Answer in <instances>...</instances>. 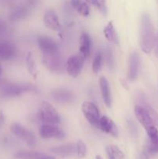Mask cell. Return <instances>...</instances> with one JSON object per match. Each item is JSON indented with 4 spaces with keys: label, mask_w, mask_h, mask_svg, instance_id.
I'll use <instances>...</instances> for the list:
<instances>
[{
    "label": "cell",
    "mask_w": 158,
    "mask_h": 159,
    "mask_svg": "<svg viewBox=\"0 0 158 159\" xmlns=\"http://www.w3.org/2000/svg\"><path fill=\"white\" fill-rule=\"evenodd\" d=\"M99 85H100L101 94H102V99H103L105 106L108 108H110L112 106L111 90H110L109 83H108L106 78L102 76L99 79Z\"/></svg>",
    "instance_id": "cell-18"
},
{
    "label": "cell",
    "mask_w": 158,
    "mask_h": 159,
    "mask_svg": "<svg viewBox=\"0 0 158 159\" xmlns=\"http://www.w3.org/2000/svg\"><path fill=\"white\" fill-rule=\"evenodd\" d=\"M139 159H150L148 157V155H147V152H143L142 154L139 156Z\"/></svg>",
    "instance_id": "cell-34"
},
{
    "label": "cell",
    "mask_w": 158,
    "mask_h": 159,
    "mask_svg": "<svg viewBox=\"0 0 158 159\" xmlns=\"http://www.w3.org/2000/svg\"><path fill=\"white\" fill-rule=\"evenodd\" d=\"M38 118L43 124H57L60 122V116L56 109L47 102H43L40 106Z\"/></svg>",
    "instance_id": "cell-2"
},
{
    "label": "cell",
    "mask_w": 158,
    "mask_h": 159,
    "mask_svg": "<svg viewBox=\"0 0 158 159\" xmlns=\"http://www.w3.org/2000/svg\"><path fill=\"white\" fill-rule=\"evenodd\" d=\"M154 30L150 15L144 12L141 18L140 27V47L142 51L146 54L152 51L154 43Z\"/></svg>",
    "instance_id": "cell-1"
},
{
    "label": "cell",
    "mask_w": 158,
    "mask_h": 159,
    "mask_svg": "<svg viewBox=\"0 0 158 159\" xmlns=\"http://www.w3.org/2000/svg\"><path fill=\"white\" fill-rule=\"evenodd\" d=\"M85 1H86L87 2L89 3V4L93 5V6H95L96 2H97V0H85Z\"/></svg>",
    "instance_id": "cell-36"
},
{
    "label": "cell",
    "mask_w": 158,
    "mask_h": 159,
    "mask_svg": "<svg viewBox=\"0 0 158 159\" xmlns=\"http://www.w3.org/2000/svg\"><path fill=\"white\" fill-rule=\"evenodd\" d=\"M95 159H102V158H101L100 156H99V155H97V156H96V158H95Z\"/></svg>",
    "instance_id": "cell-38"
},
{
    "label": "cell",
    "mask_w": 158,
    "mask_h": 159,
    "mask_svg": "<svg viewBox=\"0 0 158 159\" xmlns=\"http://www.w3.org/2000/svg\"><path fill=\"white\" fill-rule=\"evenodd\" d=\"M28 12H29V10H28V8L26 6L20 5V6L15 7L11 11L9 17V20H11V21H17V20H22V19L25 18L27 16Z\"/></svg>",
    "instance_id": "cell-21"
},
{
    "label": "cell",
    "mask_w": 158,
    "mask_h": 159,
    "mask_svg": "<svg viewBox=\"0 0 158 159\" xmlns=\"http://www.w3.org/2000/svg\"><path fill=\"white\" fill-rule=\"evenodd\" d=\"M6 30H7V26L6 22L0 19V37L2 36L6 32Z\"/></svg>",
    "instance_id": "cell-31"
},
{
    "label": "cell",
    "mask_w": 158,
    "mask_h": 159,
    "mask_svg": "<svg viewBox=\"0 0 158 159\" xmlns=\"http://www.w3.org/2000/svg\"><path fill=\"white\" fill-rule=\"evenodd\" d=\"M103 33L105 38H106L108 41L113 43H118L117 34H116V30H115L112 21L108 22V24H107L106 26H105V27L104 28Z\"/></svg>",
    "instance_id": "cell-23"
},
{
    "label": "cell",
    "mask_w": 158,
    "mask_h": 159,
    "mask_svg": "<svg viewBox=\"0 0 158 159\" xmlns=\"http://www.w3.org/2000/svg\"><path fill=\"white\" fill-rule=\"evenodd\" d=\"M79 49H80V53L85 58L89 57L91 54V40L90 35L87 33H83L81 36Z\"/></svg>",
    "instance_id": "cell-20"
},
{
    "label": "cell",
    "mask_w": 158,
    "mask_h": 159,
    "mask_svg": "<svg viewBox=\"0 0 158 159\" xmlns=\"http://www.w3.org/2000/svg\"><path fill=\"white\" fill-rule=\"evenodd\" d=\"M95 6L99 9V10L100 11L103 15H106L107 6H106V2H105V0H97V2H96Z\"/></svg>",
    "instance_id": "cell-30"
},
{
    "label": "cell",
    "mask_w": 158,
    "mask_h": 159,
    "mask_svg": "<svg viewBox=\"0 0 158 159\" xmlns=\"http://www.w3.org/2000/svg\"><path fill=\"white\" fill-rule=\"evenodd\" d=\"M148 136L149 141L147 144V153L156 155L158 153V128L151 126L145 129Z\"/></svg>",
    "instance_id": "cell-9"
},
{
    "label": "cell",
    "mask_w": 158,
    "mask_h": 159,
    "mask_svg": "<svg viewBox=\"0 0 158 159\" xmlns=\"http://www.w3.org/2000/svg\"><path fill=\"white\" fill-rule=\"evenodd\" d=\"M85 57L81 54L71 56L67 61L66 69L68 74L73 78H77L81 72L85 65Z\"/></svg>",
    "instance_id": "cell-6"
},
{
    "label": "cell",
    "mask_w": 158,
    "mask_h": 159,
    "mask_svg": "<svg viewBox=\"0 0 158 159\" xmlns=\"http://www.w3.org/2000/svg\"><path fill=\"white\" fill-rule=\"evenodd\" d=\"M37 1H38V0H28V3H29L30 6H34V5L37 2Z\"/></svg>",
    "instance_id": "cell-37"
},
{
    "label": "cell",
    "mask_w": 158,
    "mask_h": 159,
    "mask_svg": "<svg viewBox=\"0 0 158 159\" xmlns=\"http://www.w3.org/2000/svg\"><path fill=\"white\" fill-rule=\"evenodd\" d=\"M108 150L111 152L112 155L115 157L116 159H122L124 158L123 152L121 151V149L119 147L116 145H111L109 147H107Z\"/></svg>",
    "instance_id": "cell-28"
},
{
    "label": "cell",
    "mask_w": 158,
    "mask_h": 159,
    "mask_svg": "<svg viewBox=\"0 0 158 159\" xmlns=\"http://www.w3.org/2000/svg\"><path fill=\"white\" fill-rule=\"evenodd\" d=\"M26 65L29 74H30L34 79H36L38 75V70H37L35 59L30 51H29L26 56Z\"/></svg>",
    "instance_id": "cell-22"
},
{
    "label": "cell",
    "mask_w": 158,
    "mask_h": 159,
    "mask_svg": "<svg viewBox=\"0 0 158 159\" xmlns=\"http://www.w3.org/2000/svg\"><path fill=\"white\" fill-rule=\"evenodd\" d=\"M15 159H56L50 155L34 151H20L14 155Z\"/></svg>",
    "instance_id": "cell-19"
},
{
    "label": "cell",
    "mask_w": 158,
    "mask_h": 159,
    "mask_svg": "<svg viewBox=\"0 0 158 159\" xmlns=\"http://www.w3.org/2000/svg\"><path fill=\"white\" fill-rule=\"evenodd\" d=\"M99 128L105 134L111 135L112 137L118 136V129L112 120L107 116H103L100 118Z\"/></svg>",
    "instance_id": "cell-15"
},
{
    "label": "cell",
    "mask_w": 158,
    "mask_h": 159,
    "mask_svg": "<svg viewBox=\"0 0 158 159\" xmlns=\"http://www.w3.org/2000/svg\"><path fill=\"white\" fill-rule=\"evenodd\" d=\"M77 11L78 12V13H80L81 16L86 17L90 14V7L86 2H82L79 5L78 7L77 8Z\"/></svg>",
    "instance_id": "cell-29"
},
{
    "label": "cell",
    "mask_w": 158,
    "mask_h": 159,
    "mask_svg": "<svg viewBox=\"0 0 158 159\" xmlns=\"http://www.w3.org/2000/svg\"><path fill=\"white\" fill-rule=\"evenodd\" d=\"M140 66V59L139 54L136 51H133L129 56V65L128 69V79L133 82L137 79L139 72Z\"/></svg>",
    "instance_id": "cell-11"
},
{
    "label": "cell",
    "mask_w": 158,
    "mask_h": 159,
    "mask_svg": "<svg viewBox=\"0 0 158 159\" xmlns=\"http://www.w3.org/2000/svg\"><path fill=\"white\" fill-rule=\"evenodd\" d=\"M2 72V67H1V65H0V75H1Z\"/></svg>",
    "instance_id": "cell-39"
},
{
    "label": "cell",
    "mask_w": 158,
    "mask_h": 159,
    "mask_svg": "<svg viewBox=\"0 0 158 159\" xmlns=\"http://www.w3.org/2000/svg\"><path fill=\"white\" fill-rule=\"evenodd\" d=\"M106 152H107V155H108V159H116L114 156H113L112 155L111 152H110L108 150V148H106Z\"/></svg>",
    "instance_id": "cell-35"
},
{
    "label": "cell",
    "mask_w": 158,
    "mask_h": 159,
    "mask_svg": "<svg viewBox=\"0 0 158 159\" xmlns=\"http://www.w3.org/2000/svg\"><path fill=\"white\" fill-rule=\"evenodd\" d=\"M153 49L154 50V54L156 57H158V34L155 36L154 39V43H153Z\"/></svg>",
    "instance_id": "cell-32"
},
{
    "label": "cell",
    "mask_w": 158,
    "mask_h": 159,
    "mask_svg": "<svg viewBox=\"0 0 158 159\" xmlns=\"http://www.w3.org/2000/svg\"><path fill=\"white\" fill-rule=\"evenodd\" d=\"M86 152L87 148L85 143L81 140L77 141V144H76V154L77 155V156L79 158H84L86 155Z\"/></svg>",
    "instance_id": "cell-27"
},
{
    "label": "cell",
    "mask_w": 158,
    "mask_h": 159,
    "mask_svg": "<svg viewBox=\"0 0 158 159\" xmlns=\"http://www.w3.org/2000/svg\"><path fill=\"white\" fill-rule=\"evenodd\" d=\"M40 136L43 139H64L65 138V133L60 127L55 126V124H43L40 126L39 130Z\"/></svg>",
    "instance_id": "cell-7"
},
{
    "label": "cell",
    "mask_w": 158,
    "mask_h": 159,
    "mask_svg": "<svg viewBox=\"0 0 158 159\" xmlns=\"http://www.w3.org/2000/svg\"><path fill=\"white\" fill-rule=\"evenodd\" d=\"M11 131L15 136L24 141L27 145L30 147H34L36 145V138L33 133L23 127L19 123H13L10 127Z\"/></svg>",
    "instance_id": "cell-4"
},
{
    "label": "cell",
    "mask_w": 158,
    "mask_h": 159,
    "mask_svg": "<svg viewBox=\"0 0 158 159\" xmlns=\"http://www.w3.org/2000/svg\"><path fill=\"white\" fill-rule=\"evenodd\" d=\"M104 56H105V61L108 68H109L110 71H114L115 69V59L114 55H113L112 51L108 46H106L104 51Z\"/></svg>",
    "instance_id": "cell-24"
},
{
    "label": "cell",
    "mask_w": 158,
    "mask_h": 159,
    "mask_svg": "<svg viewBox=\"0 0 158 159\" xmlns=\"http://www.w3.org/2000/svg\"><path fill=\"white\" fill-rule=\"evenodd\" d=\"M43 63L48 70L52 72H60L63 68V62L60 52L54 54H43Z\"/></svg>",
    "instance_id": "cell-8"
},
{
    "label": "cell",
    "mask_w": 158,
    "mask_h": 159,
    "mask_svg": "<svg viewBox=\"0 0 158 159\" xmlns=\"http://www.w3.org/2000/svg\"><path fill=\"white\" fill-rule=\"evenodd\" d=\"M50 152L61 157L72 156L76 153V144L73 143L62 144V145L52 148L50 149Z\"/></svg>",
    "instance_id": "cell-17"
},
{
    "label": "cell",
    "mask_w": 158,
    "mask_h": 159,
    "mask_svg": "<svg viewBox=\"0 0 158 159\" xmlns=\"http://www.w3.org/2000/svg\"><path fill=\"white\" fill-rule=\"evenodd\" d=\"M50 96L55 102L61 104L71 103L74 100V95L69 90L63 88L55 89L50 93Z\"/></svg>",
    "instance_id": "cell-12"
},
{
    "label": "cell",
    "mask_w": 158,
    "mask_h": 159,
    "mask_svg": "<svg viewBox=\"0 0 158 159\" xmlns=\"http://www.w3.org/2000/svg\"><path fill=\"white\" fill-rule=\"evenodd\" d=\"M37 43L43 54H54L59 52L57 43L50 37L46 36H40L37 39Z\"/></svg>",
    "instance_id": "cell-10"
},
{
    "label": "cell",
    "mask_w": 158,
    "mask_h": 159,
    "mask_svg": "<svg viewBox=\"0 0 158 159\" xmlns=\"http://www.w3.org/2000/svg\"><path fill=\"white\" fill-rule=\"evenodd\" d=\"M143 107H144L146 109H147V110L148 111V113H149V115H150V118H151V120H152V122H153V125L158 128V113H157V112H156L154 109L152 108L150 106L147 105V104H145V105L143 106Z\"/></svg>",
    "instance_id": "cell-26"
},
{
    "label": "cell",
    "mask_w": 158,
    "mask_h": 159,
    "mask_svg": "<svg viewBox=\"0 0 158 159\" xmlns=\"http://www.w3.org/2000/svg\"><path fill=\"white\" fill-rule=\"evenodd\" d=\"M81 111L83 115L86 118L90 124L94 127L99 128V122H100V114L98 107L95 104L91 102H84L81 105Z\"/></svg>",
    "instance_id": "cell-5"
},
{
    "label": "cell",
    "mask_w": 158,
    "mask_h": 159,
    "mask_svg": "<svg viewBox=\"0 0 158 159\" xmlns=\"http://www.w3.org/2000/svg\"><path fill=\"white\" fill-rule=\"evenodd\" d=\"M82 2L81 1V0H71V6H72L73 8H74V9H77V8L78 7L79 5Z\"/></svg>",
    "instance_id": "cell-33"
},
{
    "label": "cell",
    "mask_w": 158,
    "mask_h": 159,
    "mask_svg": "<svg viewBox=\"0 0 158 159\" xmlns=\"http://www.w3.org/2000/svg\"><path fill=\"white\" fill-rule=\"evenodd\" d=\"M43 23L46 27L52 30H60L61 27L57 13L51 9H47L44 12Z\"/></svg>",
    "instance_id": "cell-14"
},
{
    "label": "cell",
    "mask_w": 158,
    "mask_h": 159,
    "mask_svg": "<svg viewBox=\"0 0 158 159\" xmlns=\"http://www.w3.org/2000/svg\"><path fill=\"white\" fill-rule=\"evenodd\" d=\"M16 55V48L12 42L0 40V59L11 60Z\"/></svg>",
    "instance_id": "cell-13"
},
{
    "label": "cell",
    "mask_w": 158,
    "mask_h": 159,
    "mask_svg": "<svg viewBox=\"0 0 158 159\" xmlns=\"http://www.w3.org/2000/svg\"><path fill=\"white\" fill-rule=\"evenodd\" d=\"M37 88L35 85L29 83H6L2 86V92L5 95L11 97L20 96L24 93H37Z\"/></svg>",
    "instance_id": "cell-3"
},
{
    "label": "cell",
    "mask_w": 158,
    "mask_h": 159,
    "mask_svg": "<svg viewBox=\"0 0 158 159\" xmlns=\"http://www.w3.org/2000/svg\"><path fill=\"white\" fill-rule=\"evenodd\" d=\"M134 112L138 121L142 124L144 128L146 129L149 127H151V126H154L152 122L150 115H149L148 111L145 107H143V106H136L134 108Z\"/></svg>",
    "instance_id": "cell-16"
},
{
    "label": "cell",
    "mask_w": 158,
    "mask_h": 159,
    "mask_svg": "<svg viewBox=\"0 0 158 159\" xmlns=\"http://www.w3.org/2000/svg\"><path fill=\"white\" fill-rule=\"evenodd\" d=\"M102 62H103V54L102 52H98L92 62V71L97 74L102 69Z\"/></svg>",
    "instance_id": "cell-25"
}]
</instances>
